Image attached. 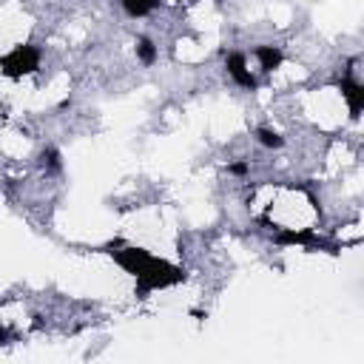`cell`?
Returning a JSON list of instances; mask_svg holds the SVG:
<instances>
[{"label": "cell", "mask_w": 364, "mask_h": 364, "mask_svg": "<svg viewBox=\"0 0 364 364\" xmlns=\"http://www.w3.org/2000/svg\"><path fill=\"white\" fill-rule=\"evenodd\" d=\"M122 6H125V11L131 17H142V14H148L154 9V0H122Z\"/></svg>", "instance_id": "cell-7"}, {"label": "cell", "mask_w": 364, "mask_h": 364, "mask_svg": "<svg viewBox=\"0 0 364 364\" xmlns=\"http://www.w3.org/2000/svg\"><path fill=\"white\" fill-rule=\"evenodd\" d=\"M341 94L347 100V108H350V117L358 119L364 114V85L353 82V80H344L341 82Z\"/></svg>", "instance_id": "cell-4"}, {"label": "cell", "mask_w": 364, "mask_h": 364, "mask_svg": "<svg viewBox=\"0 0 364 364\" xmlns=\"http://www.w3.org/2000/svg\"><path fill=\"white\" fill-rule=\"evenodd\" d=\"M176 282H182V270L173 267V264H168V262H162V259H154V262L136 276V293L145 296V293H151V290L171 287V284H176Z\"/></svg>", "instance_id": "cell-1"}, {"label": "cell", "mask_w": 364, "mask_h": 364, "mask_svg": "<svg viewBox=\"0 0 364 364\" xmlns=\"http://www.w3.org/2000/svg\"><path fill=\"white\" fill-rule=\"evenodd\" d=\"M256 57H259V63H262L264 71H276L282 65V51L276 46H259L256 48Z\"/></svg>", "instance_id": "cell-6"}, {"label": "cell", "mask_w": 364, "mask_h": 364, "mask_svg": "<svg viewBox=\"0 0 364 364\" xmlns=\"http://www.w3.org/2000/svg\"><path fill=\"white\" fill-rule=\"evenodd\" d=\"M247 171V162H233L230 165V173H245Z\"/></svg>", "instance_id": "cell-10"}, {"label": "cell", "mask_w": 364, "mask_h": 364, "mask_svg": "<svg viewBox=\"0 0 364 364\" xmlns=\"http://www.w3.org/2000/svg\"><path fill=\"white\" fill-rule=\"evenodd\" d=\"M37 63H40V51L34 46H17L14 51H9L3 57V71L9 77H23V74L34 71Z\"/></svg>", "instance_id": "cell-2"}, {"label": "cell", "mask_w": 364, "mask_h": 364, "mask_svg": "<svg viewBox=\"0 0 364 364\" xmlns=\"http://www.w3.org/2000/svg\"><path fill=\"white\" fill-rule=\"evenodd\" d=\"M256 136H259V142H262L264 148H282V136H279L276 131H270V128H259Z\"/></svg>", "instance_id": "cell-8"}, {"label": "cell", "mask_w": 364, "mask_h": 364, "mask_svg": "<svg viewBox=\"0 0 364 364\" xmlns=\"http://www.w3.org/2000/svg\"><path fill=\"white\" fill-rule=\"evenodd\" d=\"M136 54H139L142 63H154V60H156V48H154V43L145 40V37L136 43Z\"/></svg>", "instance_id": "cell-9"}, {"label": "cell", "mask_w": 364, "mask_h": 364, "mask_svg": "<svg viewBox=\"0 0 364 364\" xmlns=\"http://www.w3.org/2000/svg\"><path fill=\"white\" fill-rule=\"evenodd\" d=\"M111 253H114V250H111ZM114 259H117L128 273H134V276H139V273L154 262V256H151L148 250H142V247H125V250H117Z\"/></svg>", "instance_id": "cell-3"}, {"label": "cell", "mask_w": 364, "mask_h": 364, "mask_svg": "<svg viewBox=\"0 0 364 364\" xmlns=\"http://www.w3.org/2000/svg\"><path fill=\"white\" fill-rule=\"evenodd\" d=\"M228 71H230V77H233L239 85H245V88H250V91L256 88V80L250 77V71H247L242 54H228Z\"/></svg>", "instance_id": "cell-5"}]
</instances>
